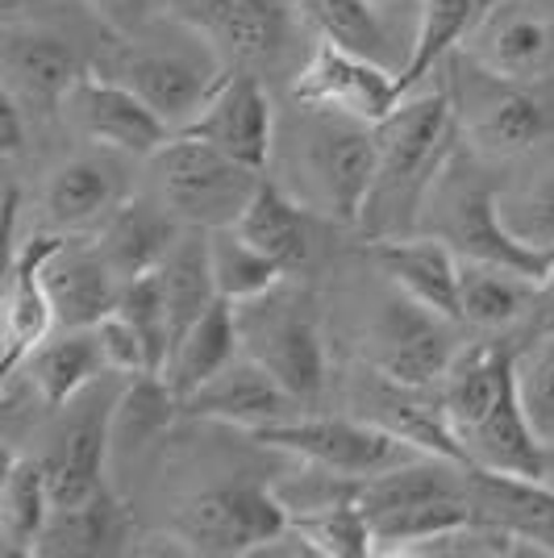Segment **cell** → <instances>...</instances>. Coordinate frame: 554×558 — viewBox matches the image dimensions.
Masks as SVG:
<instances>
[{"label": "cell", "mask_w": 554, "mask_h": 558, "mask_svg": "<svg viewBox=\"0 0 554 558\" xmlns=\"http://www.w3.org/2000/svg\"><path fill=\"white\" fill-rule=\"evenodd\" d=\"M459 109L450 88H430V93H409L393 113L375 125L380 142V163H375V184H371L363 221L371 233L409 230L421 221V209L438 175L450 167L455 155V134H459Z\"/></svg>", "instance_id": "obj_1"}, {"label": "cell", "mask_w": 554, "mask_h": 558, "mask_svg": "<svg viewBox=\"0 0 554 558\" xmlns=\"http://www.w3.org/2000/svg\"><path fill=\"white\" fill-rule=\"evenodd\" d=\"M354 496L371 521L375 555H405L421 537L455 530L475 517L467 463L438 454H417L393 471L359 480Z\"/></svg>", "instance_id": "obj_2"}, {"label": "cell", "mask_w": 554, "mask_h": 558, "mask_svg": "<svg viewBox=\"0 0 554 558\" xmlns=\"http://www.w3.org/2000/svg\"><path fill=\"white\" fill-rule=\"evenodd\" d=\"M242 350L263 363L304 409L317 404L329 384V354H325L322 308L313 288L284 276L263 296L233 304Z\"/></svg>", "instance_id": "obj_3"}, {"label": "cell", "mask_w": 554, "mask_h": 558, "mask_svg": "<svg viewBox=\"0 0 554 558\" xmlns=\"http://www.w3.org/2000/svg\"><path fill=\"white\" fill-rule=\"evenodd\" d=\"M375 163H380L375 125L301 105V121L292 125V167L301 171L309 205L329 213L334 221L359 226L375 184Z\"/></svg>", "instance_id": "obj_4"}, {"label": "cell", "mask_w": 554, "mask_h": 558, "mask_svg": "<svg viewBox=\"0 0 554 558\" xmlns=\"http://www.w3.org/2000/svg\"><path fill=\"white\" fill-rule=\"evenodd\" d=\"M292 530V509L263 484H217L188 496L171 521V542L184 555L242 558L263 555Z\"/></svg>", "instance_id": "obj_5"}, {"label": "cell", "mask_w": 554, "mask_h": 558, "mask_svg": "<svg viewBox=\"0 0 554 558\" xmlns=\"http://www.w3.org/2000/svg\"><path fill=\"white\" fill-rule=\"evenodd\" d=\"M150 163H155L162 205L196 230L233 226L263 180V171L238 163L226 150H217L213 142L184 134V130L171 134Z\"/></svg>", "instance_id": "obj_6"}, {"label": "cell", "mask_w": 554, "mask_h": 558, "mask_svg": "<svg viewBox=\"0 0 554 558\" xmlns=\"http://www.w3.org/2000/svg\"><path fill=\"white\" fill-rule=\"evenodd\" d=\"M254 442L297 454L301 463H309L313 471L338 475V480H371L380 471L417 459L421 450L409 446L405 438H396L393 429L375 425L368 417H297L272 421L251 429Z\"/></svg>", "instance_id": "obj_7"}, {"label": "cell", "mask_w": 554, "mask_h": 558, "mask_svg": "<svg viewBox=\"0 0 554 558\" xmlns=\"http://www.w3.org/2000/svg\"><path fill=\"white\" fill-rule=\"evenodd\" d=\"M425 209H434L430 213V233H438L442 242H450L462 258L501 263V267H513V271L538 279V283H551L554 279V251L526 246V242H517L505 230V221L496 213L492 184L442 171L434 192H430V201H425Z\"/></svg>", "instance_id": "obj_8"}, {"label": "cell", "mask_w": 554, "mask_h": 558, "mask_svg": "<svg viewBox=\"0 0 554 558\" xmlns=\"http://www.w3.org/2000/svg\"><path fill=\"white\" fill-rule=\"evenodd\" d=\"M455 326H462V322L413 301L409 292L396 288L371 317L363 359H368L371 372L388 375L405 388H438L446 367L459 354Z\"/></svg>", "instance_id": "obj_9"}, {"label": "cell", "mask_w": 554, "mask_h": 558, "mask_svg": "<svg viewBox=\"0 0 554 558\" xmlns=\"http://www.w3.org/2000/svg\"><path fill=\"white\" fill-rule=\"evenodd\" d=\"M226 63L213 54L205 38L196 34L192 47H155V43H130L117 54V80H125L155 113L180 134L188 130L217 84L226 80Z\"/></svg>", "instance_id": "obj_10"}, {"label": "cell", "mask_w": 554, "mask_h": 558, "mask_svg": "<svg viewBox=\"0 0 554 558\" xmlns=\"http://www.w3.org/2000/svg\"><path fill=\"white\" fill-rule=\"evenodd\" d=\"M292 0H171V17L201 34L226 68L263 71L292 43Z\"/></svg>", "instance_id": "obj_11"}, {"label": "cell", "mask_w": 554, "mask_h": 558, "mask_svg": "<svg viewBox=\"0 0 554 558\" xmlns=\"http://www.w3.org/2000/svg\"><path fill=\"white\" fill-rule=\"evenodd\" d=\"M405 96L409 93L400 84V71L371 59V54L338 47L329 38H322L313 47V54L304 59L297 80H292V100L297 105L359 117L368 125H380Z\"/></svg>", "instance_id": "obj_12"}, {"label": "cell", "mask_w": 554, "mask_h": 558, "mask_svg": "<svg viewBox=\"0 0 554 558\" xmlns=\"http://www.w3.org/2000/svg\"><path fill=\"white\" fill-rule=\"evenodd\" d=\"M471 71H475V80L467 84L462 100H455V109H459L462 138L475 146V155L517 159V155H526V150H533L538 142L546 138L551 113H546V105L538 96L526 93L517 80L492 75L475 59H471Z\"/></svg>", "instance_id": "obj_13"}, {"label": "cell", "mask_w": 554, "mask_h": 558, "mask_svg": "<svg viewBox=\"0 0 554 558\" xmlns=\"http://www.w3.org/2000/svg\"><path fill=\"white\" fill-rule=\"evenodd\" d=\"M184 134L213 142L217 150H226L230 159L254 171H267L276 155V109L263 75L251 68H230Z\"/></svg>", "instance_id": "obj_14"}, {"label": "cell", "mask_w": 554, "mask_h": 558, "mask_svg": "<svg viewBox=\"0 0 554 558\" xmlns=\"http://www.w3.org/2000/svg\"><path fill=\"white\" fill-rule=\"evenodd\" d=\"M68 113L96 146L125 159H155L176 134L125 80L96 75V71H84V80L68 96Z\"/></svg>", "instance_id": "obj_15"}, {"label": "cell", "mask_w": 554, "mask_h": 558, "mask_svg": "<svg viewBox=\"0 0 554 558\" xmlns=\"http://www.w3.org/2000/svg\"><path fill=\"white\" fill-rule=\"evenodd\" d=\"M68 238L63 233H34L25 242H13V258H9V283H4V359L0 372L4 379L22 367L50 338L55 322V304L47 296V263L59 255Z\"/></svg>", "instance_id": "obj_16"}, {"label": "cell", "mask_w": 554, "mask_h": 558, "mask_svg": "<svg viewBox=\"0 0 554 558\" xmlns=\"http://www.w3.org/2000/svg\"><path fill=\"white\" fill-rule=\"evenodd\" d=\"M462 54L501 80L533 84L554 75V17L530 13L513 0H496L480 25L467 34Z\"/></svg>", "instance_id": "obj_17"}, {"label": "cell", "mask_w": 554, "mask_h": 558, "mask_svg": "<svg viewBox=\"0 0 554 558\" xmlns=\"http://www.w3.org/2000/svg\"><path fill=\"white\" fill-rule=\"evenodd\" d=\"M297 409H301V400L263 363H254L246 350L221 375H213L192 396H184V417L221 421V425H238L246 434L258 425H272V421L297 417Z\"/></svg>", "instance_id": "obj_18"}, {"label": "cell", "mask_w": 554, "mask_h": 558, "mask_svg": "<svg viewBox=\"0 0 554 558\" xmlns=\"http://www.w3.org/2000/svg\"><path fill=\"white\" fill-rule=\"evenodd\" d=\"M0 63H4V88L34 113L47 117L59 113L68 96L75 93V84L84 80L75 50L59 34L38 29V25H9Z\"/></svg>", "instance_id": "obj_19"}, {"label": "cell", "mask_w": 554, "mask_h": 558, "mask_svg": "<svg viewBox=\"0 0 554 558\" xmlns=\"http://www.w3.org/2000/svg\"><path fill=\"white\" fill-rule=\"evenodd\" d=\"M380 271L393 279V288L409 292L413 301L438 308L446 317L462 322L459 313V271L462 255L442 242L438 233H393L371 246Z\"/></svg>", "instance_id": "obj_20"}, {"label": "cell", "mask_w": 554, "mask_h": 558, "mask_svg": "<svg viewBox=\"0 0 554 558\" xmlns=\"http://www.w3.org/2000/svg\"><path fill=\"white\" fill-rule=\"evenodd\" d=\"M113 400L105 396L100 404L75 409L71 425L59 434L50 454H43L50 475V496L59 505H80L105 488V466L113 459Z\"/></svg>", "instance_id": "obj_21"}, {"label": "cell", "mask_w": 554, "mask_h": 558, "mask_svg": "<svg viewBox=\"0 0 554 558\" xmlns=\"http://www.w3.org/2000/svg\"><path fill=\"white\" fill-rule=\"evenodd\" d=\"M47 296L55 304L59 329L100 326L121 301L125 279L109 267V258L96 251V242H63L59 255L47 263Z\"/></svg>", "instance_id": "obj_22"}, {"label": "cell", "mask_w": 554, "mask_h": 558, "mask_svg": "<svg viewBox=\"0 0 554 558\" xmlns=\"http://www.w3.org/2000/svg\"><path fill=\"white\" fill-rule=\"evenodd\" d=\"M459 442L471 466L501 471V475H521V480H542L546 442L538 438V429L526 417V404L517 392V367H513L505 396L492 404V413L480 425H471L467 434H459Z\"/></svg>", "instance_id": "obj_23"}, {"label": "cell", "mask_w": 554, "mask_h": 558, "mask_svg": "<svg viewBox=\"0 0 554 558\" xmlns=\"http://www.w3.org/2000/svg\"><path fill=\"white\" fill-rule=\"evenodd\" d=\"M180 217L167 209V205H150L146 196L134 201H121L109 221L96 230V251L109 258L121 279H138L146 271H159L162 258L171 255V246L180 242Z\"/></svg>", "instance_id": "obj_24"}, {"label": "cell", "mask_w": 554, "mask_h": 558, "mask_svg": "<svg viewBox=\"0 0 554 558\" xmlns=\"http://www.w3.org/2000/svg\"><path fill=\"white\" fill-rule=\"evenodd\" d=\"M22 367H25L29 392L38 396V404L50 409V413H59V409L75 404L88 388H96L100 372H109L105 350H100V338H96V326L59 329V333L47 338L43 347H34V354L25 359ZM22 367H17V372H22Z\"/></svg>", "instance_id": "obj_25"}, {"label": "cell", "mask_w": 554, "mask_h": 558, "mask_svg": "<svg viewBox=\"0 0 554 558\" xmlns=\"http://www.w3.org/2000/svg\"><path fill=\"white\" fill-rule=\"evenodd\" d=\"M125 201V175L109 155H80L55 167L47 180V217L55 230H100Z\"/></svg>", "instance_id": "obj_26"}, {"label": "cell", "mask_w": 554, "mask_h": 558, "mask_svg": "<svg viewBox=\"0 0 554 558\" xmlns=\"http://www.w3.org/2000/svg\"><path fill=\"white\" fill-rule=\"evenodd\" d=\"M134 542L130 517L121 509L109 488L80 500V505H59L50 512L47 530L38 537V558H100L121 555Z\"/></svg>", "instance_id": "obj_27"}, {"label": "cell", "mask_w": 554, "mask_h": 558, "mask_svg": "<svg viewBox=\"0 0 554 558\" xmlns=\"http://www.w3.org/2000/svg\"><path fill=\"white\" fill-rule=\"evenodd\" d=\"M233 230L251 242L254 251L276 258L288 276H297L313 258V233H309V213L304 205L276 180H258L251 205L233 221Z\"/></svg>", "instance_id": "obj_28"}, {"label": "cell", "mask_w": 554, "mask_h": 558, "mask_svg": "<svg viewBox=\"0 0 554 558\" xmlns=\"http://www.w3.org/2000/svg\"><path fill=\"white\" fill-rule=\"evenodd\" d=\"M513 367H517V350L501 347V342H480V347L455 354V363L446 367L442 384L434 388L455 434H467L471 425H480L492 413V404L505 396L508 379H513Z\"/></svg>", "instance_id": "obj_29"}, {"label": "cell", "mask_w": 554, "mask_h": 558, "mask_svg": "<svg viewBox=\"0 0 554 558\" xmlns=\"http://www.w3.org/2000/svg\"><path fill=\"white\" fill-rule=\"evenodd\" d=\"M467 475H471L475 517L517 530L521 537L538 542L542 550H551L554 558V484L501 475V471H484V466L471 463H467Z\"/></svg>", "instance_id": "obj_30"}, {"label": "cell", "mask_w": 554, "mask_h": 558, "mask_svg": "<svg viewBox=\"0 0 554 558\" xmlns=\"http://www.w3.org/2000/svg\"><path fill=\"white\" fill-rule=\"evenodd\" d=\"M50 512H55V496H50L43 454L9 450L4 475H0V546H4V555H34Z\"/></svg>", "instance_id": "obj_31"}, {"label": "cell", "mask_w": 554, "mask_h": 558, "mask_svg": "<svg viewBox=\"0 0 554 558\" xmlns=\"http://www.w3.org/2000/svg\"><path fill=\"white\" fill-rule=\"evenodd\" d=\"M238 354H242L238 313H233V301L221 296V301H213V308H208L201 322L188 326V333L176 342V350H171L162 375L171 379L176 396L184 400V396H192L201 384H208L213 375L226 372Z\"/></svg>", "instance_id": "obj_32"}, {"label": "cell", "mask_w": 554, "mask_h": 558, "mask_svg": "<svg viewBox=\"0 0 554 558\" xmlns=\"http://www.w3.org/2000/svg\"><path fill=\"white\" fill-rule=\"evenodd\" d=\"M546 283L521 276L501 263H480V258H462L459 271V313L462 326L475 329H508L521 322L533 308L538 292Z\"/></svg>", "instance_id": "obj_33"}, {"label": "cell", "mask_w": 554, "mask_h": 558, "mask_svg": "<svg viewBox=\"0 0 554 558\" xmlns=\"http://www.w3.org/2000/svg\"><path fill=\"white\" fill-rule=\"evenodd\" d=\"M162 292H167V308H171V350L188 333L192 322H201L213 301H221L217 279H213V263H208V230L188 226L180 242L171 246V255L159 267Z\"/></svg>", "instance_id": "obj_34"}, {"label": "cell", "mask_w": 554, "mask_h": 558, "mask_svg": "<svg viewBox=\"0 0 554 558\" xmlns=\"http://www.w3.org/2000/svg\"><path fill=\"white\" fill-rule=\"evenodd\" d=\"M492 4L496 0H421L413 50H409V59L400 68L405 93H413L425 75H434L442 68V59L450 50H459L467 43V34L480 25V17Z\"/></svg>", "instance_id": "obj_35"}, {"label": "cell", "mask_w": 554, "mask_h": 558, "mask_svg": "<svg viewBox=\"0 0 554 558\" xmlns=\"http://www.w3.org/2000/svg\"><path fill=\"white\" fill-rule=\"evenodd\" d=\"M180 413L184 400L162 372L125 375V388L113 400V454H134L150 446Z\"/></svg>", "instance_id": "obj_36"}, {"label": "cell", "mask_w": 554, "mask_h": 558, "mask_svg": "<svg viewBox=\"0 0 554 558\" xmlns=\"http://www.w3.org/2000/svg\"><path fill=\"white\" fill-rule=\"evenodd\" d=\"M208 263H213L217 292L233 304L254 301V296L272 292L279 279L288 276L276 258H267L263 251H254L251 242L233 230V226L208 230Z\"/></svg>", "instance_id": "obj_37"}, {"label": "cell", "mask_w": 554, "mask_h": 558, "mask_svg": "<svg viewBox=\"0 0 554 558\" xmlns=\"http://www.w3.org/2000/svg\"><path fill=\"white\" fill-rule=\"evenodd\" d=\"M405 558H551V550H542L538 542L521 537L508 525H496L487 517H471L455 530L413 542Z\"/></svg>", "instance_id": "obj_38"}, {"label": "cell", "mask_w": 554, "mask_h": 558, "mask_svg": "<svg viewBox=\"0 0 554 558\" xmlns=\"http://www.w3.org/2000/svg\"><path fill=\"white\" fill-rule=\"evenodd\" d=\"M292 4H297V13H301L304 22L317 25V34L329 38V43L359 50V54H371L380 63L393 59L388 34L380 25V9H371L368 0H292Z\"/></svg>", "instance_id": "obj_39"}, {"label": "cell", "mask_w": 554, "mask_h": 558, "mask_svg": "<svg viewBox=\"0 0 554 558\" xmlns=\"http://www.w3.org/2000/svg\"><path fill=\"white\" fill-rule=\"evenodd\" d=\"M117 313L138 329V338L146 342V350H150L155 372H162L167 359H171V308H167V292H162L159 271H146V276H138V279H125L121 301H117Z\"/></svg>", "instance_id": "obj_40"}, {"label": "cell", "mask_w": 554, "mask_h": 558, "mask_svg": "<svg viewBox=\"0 0 554 558\" xmlns=\"http://www.w3.org/2000/svg\"><path fill=\"white\" fill-rule=\"evenodd\" d=\"M496 213L517 242L554 251V171H546L538 184L496 196Z\"/></svg>", "instance_id": "obj_41"}, {"label": "cell", "mask_w": 554, "mask_h": 558, "mask_svg": "<svg viewBox=\"0 0 554 558\" xmlns=\"http://www.w3.org/2000/svg\"><path fill=\"white\" fill-rule=\"evenodd\" d=\"M517 392L538 438L554 442V329L542 333L530 350H517Z\"/></svg>", "instance_id": "obj_42"}, {"label": "cell", "mask_w": 554, "mask_h": 558, "mask_svg": "<svg viewBox=\"0 0 554 558\" xmlns=\"http://www.w3.org/2000/svg\"><path fill=\"white\" fill-rule=\"evenodd\" d=\"M96 338H100V350H105V363H109V375H142L155 372L150 363V350L138 338V329L130 326L121 313H109L100 326H96Z\"/></svg>", "instance_id": "obj_43"}, {"label": "cell", "mask_w": 554, "mask_h": 558, "mask_svg": "<svg viewBox=\"0 0 554 558\" xmlns=\"http://www.w3.org/2000/svg\"><path fill=\"white\" fill-rule=\"evenodd\" d=\"M88 9L113 34H138L146 13H150V0H88Z\"/></svg>", "instance_id": "obj_44"}, {"label": "cell", "mask_w": 554, "mask_h": 558, "mask_svg": "<svg viewBox=\"0 0 554 558\" xmlns=\"http://www.w3.org/2000/svg\"><path fill=\"white\" fill-rule=\"evenodd\" d=\"M22 150H25L22 100L4 88V96H0V155H4V159H17Z\"/></svg>", "instance_id": "obj_45"}, {"label": "cell", "mask_w": 554, "mask_h": 558, "mask_svg": "<svg viewBox=\"0 0 554 558\" xmlns=\"http://www.w3.org/2000/svg\"><path fill=\"white\" fill-rule=\"evenodd\" d=\"M542 480H546V484H554V442L546 446V471H542Z\"/></svg>", "instance_id": "obj_46"}, {"label": "cell", "mask_w": 554, "mask_h": 558, "mask_svg": "<svg viewBox=\"0 0 554 558\" xmlns=\"http://www.w3.org/2000/svg\"><path fill=\"white\" fill-rule=\"evenodd\" d=\"M22 4H25V0H0V9H4V13H17Z\"/></svg>", "instance_id": "obj_47"}, {"label": "cell", "mask_w": 554, "mask_h": 558, "mask_svg": "<svg viewBox=\"0 0 554 558\" xmlns=\"http://www.w3.org/2000/svg\"><path fill=\"white\" fill-rule=\"evenodd\" d=\"M371 9H384V4H393V0H368Z\"/></svg>", "instance_id": "obj_48"}]
</instances>
